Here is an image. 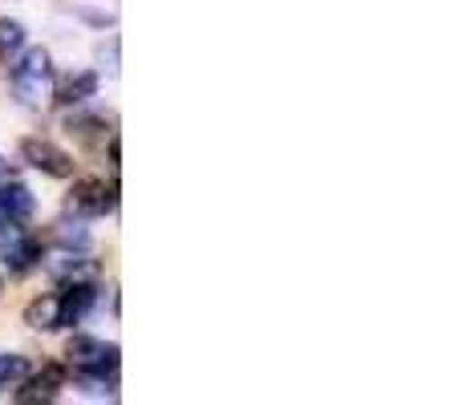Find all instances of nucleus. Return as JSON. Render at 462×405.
Returning <instances> with one entry per match:
<instances>
[{
  "label": "nucleus",
  "mask_w": 462,
  "mask_h": 405,
  "mask_svg": "<svg viewBox=\"0 0 462 405\" xmlns=\"http://www.w3.org/2000/svg\"><path fill=\"white\" fill-rule=\"evenodd\" d=\"M13 69H8V81H13V97L24 106V110H45L53 102L57 89V73H53V57L45 49H21L13 57Z\"/></svg>",
  "instance_id": "f257e3e1"
},
{
  "label": "nucleus",
  "mask_w": 462,
  "mask_h": 405,
  "mask_svg": "<svg viewBox=\"0 0 462 405\" xmlns=\"http://www.w3.org/2000/svg\"><path fill=\"white\" fill-rule=\"evenodd\" d=\"M65 365L78 377L114 382V377H118V345H106L102 336H69V345H65Z\"/></svg>",
  "instance_id": "f03ea898"
},
{
  "label": "nucleus",
  "mask_w": 462,
  "mask_h": 405,
  "mask_svg": "<svg viewBox=\"0 0 462 405\" xmlns=\"http://www.w3.org/2000/svg\"><path fill=\"white\" fill-rule=\"evenodd\" d=\"M0 263L8 272H29L41 263V244L21 219H0Z\"/></svg>",
  "instance_id": "7ed1b4c3"
},
{
  "label": "nucleus",
  "mask_w": 462,
  "mask_h": 405,
  "mask_svg": "<svg viewBox=\"0 0 462 405\" xmlns=\"http://www.w3.org/2000/svg\"><path fill=\"white\" fill-rule=\"evenodd\" d=\"M69 215H78V219H102L106 211H114L118 207V187H106L102 179H78V183L69 187Z\"/></svg>",
  "instance_id": "20e7f679"
},
{
  "label": "nucleus",
  "mask_w": 462,
  "mask_h": 405,
  "mask_svg": "<svg viewBox=\"0 0 462 405\" xmlns=\"http://www.w3.org/2000/svg\"><path fill=\"white\" fill-rule=\"evenodd\" d=\"M21 159L29 162L32 170L49 175V179H69L73 175L69 151H61V146L49 143V138H24V143H21Z\"/></svg>",
  "instance_id": "39448f33"
},
{
  "label": "nucleus",
  "mask_w": 462,
  "mask_h": 405,
  "mask_svg": "<svg viewBox=\"0 0 462 405\" xmlns=\"http://www.w3.org/2000/svg\"><path fill=\"white\" fill-rule=\"evenodd\" d=\"M65 365L61 361H53V365H45L37 377H24L21 382V390H16V401H24V405H32V401H57L61 398V390H65Z\"/></svg>",
  "instance_id": "423d86ee"
},
{
  "label": "nucleus",
  "mask_w": 462,
  "mask_h": 405,
  "mask_svg": "<svg viewBox=\"0 0 462 405\" xmlns=\"http://www.w3.org/2000/svg\"><path fill=\"white\" fill-rule=\"evenodd\" d=\"M61 325H81V320L89 317V308L97 304V288H94V280H69V284L61 288Z\"/></svg>",
  "instance_id": "0eeeda50"
},
{
  "label": "nucleus",
  "mask_w": 462,
  "mask_h": 405,
  "mask_svg": "<svg viewBox=\"0 0 462 405\" xmlns=\"http://www.w3.org/2000/svg\"><path fill=\"white\" fill-rule=\"evenodd\" d=\"M32 211H37V199H32V191L24 183H16V179H0V219H32Z\"/></svg>",
  "instance_id": "6e6552de"
},
{
  "label": "nucleus",
  "mask_w": 462,
  "mask_h": 405,
  "mask_svg": "<svg viewBox=\"0 0 462 405\" xmlns=\"http://www.w3.org/2000/svg\"><path fill=\"white\" fill-rule=\"evenodd\" d=\"M49 272H53L61 284H69V280H97V263L89 260V255L73 252V247H61V252L49 260Z\"/></svg>",
  "instance_id": "1a4fd4ad"
},
{
  "label": "nucleus",
  "mask_w": 462,
  "mask_h": 405,
  "mask_svg": "<svg viewBox=\"0 0 462 405\" xmlns=\"http://www.w3.org/2000/svg\"><path fill=\"white\" fill-rule=\"evenodd\" d=\"M24 325L37 328V333L61 328V300H57V296H37V300H29L24 304Z\"/></svg>",
  "instance_id": "9d476101"
},
{
  "label": "nucleus",
  "mask_w": 462,
  "mask_h": 405,
  "mask_svg": "<svg viewBox=\"0 0 462 405\" xmlns=\"http://www.w3.org/2000/svg\"><path fill=\"white\" fill-rule=\"evenodd\" d=\"M94 94H97V73H94V69H81V73H73V78L65 81L61 89H53V102H61V106H81V102H89Z\"/></svg>",
  "instance_id": "9b49d317"
},
{
  "label": "nucleus",
  "mask_w": 462,
  "mask_h": 405,
  "mask_svg": "<svg viewBox=\"0 0 462 405\" xmlns=\"http://www.w3.org/2000/svg\"><path fill=\"white\" fill-rule=\"evenodd\" d=\"M24 24L21 21H8V16H0V65H8L16 53L24 49Z\"/></svg>",
  "instance_id": "f8f14e48"
},
{
  "label": "nucleus",
  "mask_w": 462,
  "mask_h": 405,
  "mask_svg": "<svg viewBox=\"0 0 462 405\" xmlns=\"http://www.w3.org/2000/svg\"><path fill=\"white\" fill-rule=\"evenodd\" d=\"M24 377H29V357H21V353H0V393L16 390Z\"/></svg>",
  "instance_id": "ddd939ff"
},
{
  "label": "nucleus",
  "mask_w": 462,
  "mask_h": 405,
  "mask_svg": "<svg viewBox=\"0 0 462 405\" xmlns=\"http://www.w3.org/2000/svg\"><path fill=\"white\" fill-rule=\"evenodd\" d=\"M65 130L73 138H81V143H94V138H106V118H97V114H69Z\"/></svg>",
  "instance_id": "4468645a"
},
{
  "label": "nucleus",
  "mask_w": 462,
  "mask_h": 405,
  "mask_svg": "<svg viewBox=\"0 0 462 405\" xmlns=\"http://www.w3.org/2000/svg\"><path fill=\"white\" fill-rule=\"evenodd\" d=\"M53 239L61 247H78V252H81V247H89V231L81 227V223H57Z\"/></svg>",
  "instance_id": "2eb2a0df"
},
{
  "label": "nucleus",
  "mask_w": 462,
  "mask_h": 405,
  "mask_svg": "<svg viewBox=\"0 0 462 405\" xmlns=\"http://www.w3.org/2000/svg\"><path fill=\"white\" fill-rule=\"evenodd\" d=\"M5 175H8V162H5V159H0V179H5Z\"/></svg>",
  "instance_id": "dca6fc26"
},
{
  "label": "nucleus",
  "mask_w": 462,
  "mask_h": 405,
  "mask_svg": "<svg viewBox=\"0 0 462 405\" xmlns=\"http://www.w3.org/2000/svg\"><path fill=\"white\" fill-rule=\"evenodd\" d=\"M0 288H5V284H0Z\"/></svg>",
  "instance_id": "f3484780"
}]
</instances>
